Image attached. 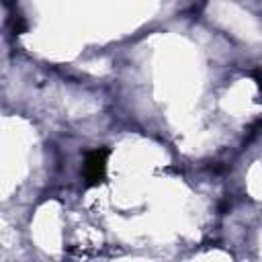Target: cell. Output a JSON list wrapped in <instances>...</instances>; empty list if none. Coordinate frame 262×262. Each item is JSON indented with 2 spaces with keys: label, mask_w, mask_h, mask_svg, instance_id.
<instances>
[{
  "label": "cell",
  "mask_w": 262,
  "mask_h": 262,
  "mask_svg": "<svg viewBox=\"0 0 262 262\" xmlns=\"http://www.w3.org/2000/svg\"><path fill=\"white\" fill-rule=\"evenodd\" d=\"M108 147H98V149H92L86 154V164H84V176H86V182L92 186V184H98L102 182L104 178V172H106V156H108Z\"/></svg>",
  "instance_id": "cell-1"
}]
</instances>
